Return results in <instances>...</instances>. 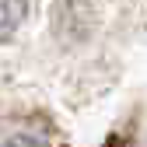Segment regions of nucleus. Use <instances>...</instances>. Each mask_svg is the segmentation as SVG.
<instances>
[{"instance_id": "obj_1", "label": "nucleus", "mask_w": 147, "mask_h": 147, "mask_svg": "<svg viewBox=\"0 0 147 147\" xmlns=\"http://www.w3.org/2000/svg\"><path fill=\"white\" fill-rule=\"evenodd\" d=\"M0 147H60V140L42 119H14L0 126Z\"/></svg>"}, {"instance_id": "obj_2", "label": "nucleus", "mask_w": 147, "mask_h": 147, "mask_svg": "<svg viewBox=\"0 0 147 147\" xmlns=\"http://www.w3.org/2000/svg\"><path fill=\"white\" fill-rule=\"evenodd\" d=\"M53 18H56V32H63L67 39H84L91 32L95 0H53Z\"/></svg>"}, {"instance_id": "obj_3", "label": "nucleus", "mask_w": 147, "mask_h": 147, "mask_svg": "<svg viewBox=\"0 0 147 147\" xmlns=\"http://www.w3.org/2000/svg\"><path fill=\"white\" fill-rule=\"evenodd\" d=\"M25 14H28V0H0V42L21 28Z\"/></svg>"}]
</instances>
